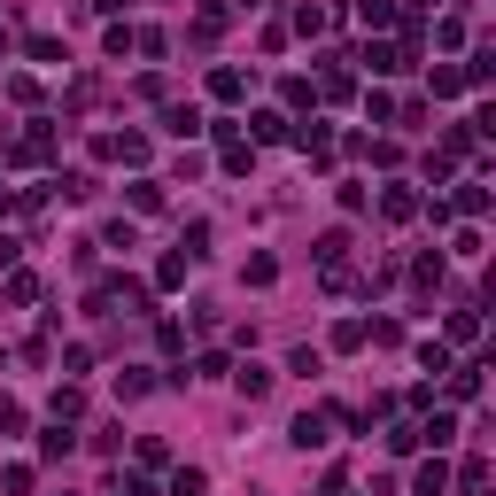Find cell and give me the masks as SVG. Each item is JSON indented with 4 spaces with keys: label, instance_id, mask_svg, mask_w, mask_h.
Returning a JSON list of instances; mask_svg holds the SVG:
<instances>
[{
    "label": "cell",
    "instance_id": "d6986e66",
    "mask_svg": "<svg viewBox=\"0 0 496 496\" xmlns=\"http://www.w3.org/2000/svg\"><path fill=\"white\" fill-rule=\"evenodd\" d=\"M233 8H264V0H233Z\"/></svg>",
    "mask_w": 496,
    "mask_h": 496
},
{
    "label": "cell",
    "instance_id": "5b68a950",
    "mask_svg": "<svg viewBox=\"0 0 496 496\" xmlns=\"http://www.w3.org/2000/svg\"><path fill=\"white\" fill-rule=\"evenodd\" d=\"M419 442H435V450H450V442H458V419H450V411H435V419L419 427Z\"/></svg>",
    "mask_w": 496,
    "mask_h": 496
},
{
    "label": "cell",
    "instance_id": "7c38bea8",
    "mask_svg": "<svg viewBox=\"0 0 496 496\" xmlns=\"http://www.w3.org/2000/svg\"><path fill=\"white\" fill-rule=\"evenodd\" d=\"M450 396H458V403H473V396H481V364H465V372H450Z\"/></svg>",
    "mask_w": 496,
    "mask_h": 496
},
{
    "label": "cell",
    "instance_id": "6da1fadb",
    "mask_svg": "<svg viewBox=\"0 0 496 496\" xmlns=\"http://www.w3.org/2000/svg\"><path fill=\"white\" fill-rule=\"evenodd\" d=\"M163 133H171V140H194V133H202V109H194V101H179V109H163Z\"/></svg>",
    "mask_w": 496,
    "mask_h": 496
},
{
    "label": "cell",
    "instance_id": "7a4b0ae2",
    "mask_svg": "<svg viewBox=\"0 0 496 496\" xmlns=\"http://www.w3.org/2000/svg\"><path fill=\"white\" fill-rule=\"evenodd\" d=\"M233 388H241L248 403H264V396H271V372H264V364H241V372H233Z\"/></svg>",
    "mask_w": 496,
    "mask_h": 496
},
{
    "label": "cell",
    "instance_id": "9c48e42d",
    "mask_svg": "<svg viewBox=\"0 0 496 496\" xmlns=\"http://www.w3.org/2000/svg\"><path fill=\"white\" fill-rule=\"evenodd\" d=\"M381 210H388V217H396V225H403V217L419 210V194H411V187H388V194H381Z\"/></svg>",
    "mask_w": 496,
    "mask_h": 496
},
{
    "label": "cell",
    "instance_id": "ac0fdd59",
    "mask_svg": "<svg viewBox=\"0 0 496 496\" xmlns=\"http://www.w3.org/2000/svg\"><path fill=\"white\" fill-rule=\"evenodd\" d=\"M94 8H101V16H116V8H124V0H94Z\"/></svg>",
    "mask_w": 496,
    "mask_h": 496
},
{
    "label": "cell",
    "instance_id": "e0dca14e",
    "mask_svg": "<svg viewBox=\"0 0 496 496\" xmlns=\"http://www.w3.org/2000/svg\"><path fill=\"white\" fill-rule=\"evenodd\" d=\"M357 16L364 23H396V0H357Z\"/></svg>",
    "mask_w": 496,
    "mask_h": 496
},
{
    "label": "cell",
    "instance_id": "44dd1931",
    "mask_svg": "<svg viewBox=\"0 0 496 496\" xmlns=\"http://www.w3.org/2000/svg\"><path fill=\"white\" fill-rule=\"evenodd\" d=\"M0 210H8V187H0Z\"/></svg>",
    "mask_w": 496,
    "mask_h": 496
},
{
    "label": "cell",
    "instance_id": "3957f363",
    "mask_svg": "<svg viewBox=\"0 0 496 496\" xmlns=\"http://www.w3.org/2000/svg\"><path fill=\"white\" fill-rule=\"evenodd\" d=\"M287 442H295V450H318V442H326V411H303V419H295V435H287Z\"/></svg>",
    "mask_w": 496,
    "mask_h": 496
},
{
    "label": "cell",
    "instance_id": "277c9868",
    "mask_svg": "<svg viewBox=\"0 0 496 496\" xmlns=\"http://www.w3.org/2000/svg\"><path fill=\"white\" fill-rule=\"evenodd\" d=\"M450 210H465V217H489V187H481V179H465V187H458V202H450Z\"/></svg>",
    "mask_w": 496,
    "mask_h": 496
},
{
    "label": "cell",
    "instance_id": "52a82bcc",
    "mask_svg": "<svg viewBox=\"0 0 496 496\" xmlns=\"http://www.w3.org/2000/svg\"><path fill=\"white\" fill-rule=\"evenodd\" d=\"M442 489H450V465H419V481H411V496H442Z\"/></svg>",
    "mask_w": 496,
    "mask_h": 496
},
{
    "label": "cell",
    "instance_id": "ba28073f",
    "mask_svg": "<svg viewBox=\"0 0 496 496\" xmlns=\"http://www.w3.org/2000/svg\"><path fill=\"white\" fill-rule=\"evenodd\" d=\"M70 450H78L70 427H47V435H39V458H70Z\"/></svg>",
    "mask_w": 496,
    "mask_h": 496
},
{
    "label": "cell",
    "instance_id": "30bf717a",
    "mask_svg": "<svg viewBox=\"0 0 496 496\" xmlns=\"http://www.w3.org/2000/svg\"><path fill=\"white\" fill-rule=\"evenodd\" d=\"M148 388H155V381H148V372H140V364H133V372H116V396H124V403H140V396H148Z\"/></svg>",
    "mask_w": 496,
    "mask_h": 496
},
{
    "label": "cell",
    "instance_id": "9a60e30c",
    "mask_svg": "<svg viewBox=\"0 0 496 496\" xmlns=\"http://www.w3.org/2000/svg\"><path fill=\"white\" fill-rule=\"evenodd\" d=\"M334 349H364V318H342V326H334Z\"/></svg>",
    "mask_w": 496,
    "mask_h": 496
},
{
    "label": "cell",
    "instance_id": "8fae6325",
    "mask_svg": "<svg viewBox=\"0 0 496 496\" xmlns=\"http://www.w3.org/2000/svg\"><path fill=\"white\" fill-rule=\"evenodd\" d=\"M241 280H248V287H271V280H280V264H271V256H248Z\"/></svg>",
    "mask_w": 496,
    "mask_h": 496
},
{
    "label": "cell",
    "instance_id": "ffe728a7",
    "mask_svg": "<svg viewBox=\"0 0 496 496\" xmlns=\"http://www.w3.org/2000/svg\"><path fill=\"white\" fill-rule=\"evenodd\" d=\"M0 55H8V32H0Z\"/></svg>",
    "mask_w": 496,
    "mask_h": 496
},
{
    "label": "cell",
    "instance_id": "4fadbf2b",
    "mask_svg": "<svg viewBox=\"0 0 496 496\" xmlns=\"http://www.w3.org/2000/svg\"><path fill=\"white\" fill-rule=\"evenodd\" d=\"M217 32H225V16H217V8H202V16H194V47H210Z\"/></svg>",
    "mask_w": 496,
    "mask_h": 496
},
{
    "label": "cell",
    "instance_id": "2e32d148",
    "mask_svg": "<svg viewBox=\"0 0 496 496\" xmlns=\"http://www.w3.org/2000/svg\"><path fill=\"white\" fill-rule=\"evenodd\" d=\"M171 496H202V465H179V473H171Z\"/></svg>",
    "mask_w": 496,
    "mask_h": 496
},
{
    "label": "cell",
    "instance_id": "5bb4252c",
    "mask_svg": "<svg viewBox=\"0 0 496 496\" xmlns=\"http://www.w3.org/2000/svg\"><path fill=\"white\" fill-rule=\"evenodd\" d=\"M450 342H481V310H458V318H450Z\"/></svg>",
    "mask_w": 496,
    "mask_h": 496
},
{
    "label": "cell",
    "instance_id": "8992f818",
    "mask_svg": "<svg viewBox=\"0 0 496 496\" xmlns=\"http://www.w3.org/2000/svg\"><path fill=\"white\" fill-rule=\"evenodd\" d=\"M210 94H217V101H241V94H248V78L225 62V70H210Z\"/></svg>",
    "mask_w": 496,
    "mask_h": 496
}]
</instances>
